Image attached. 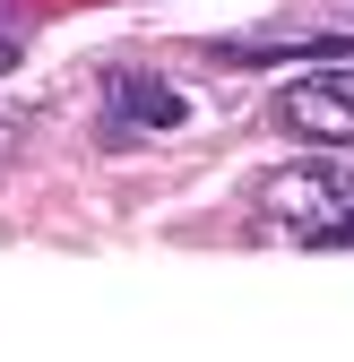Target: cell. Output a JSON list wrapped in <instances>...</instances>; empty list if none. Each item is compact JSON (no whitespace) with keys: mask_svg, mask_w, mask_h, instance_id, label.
I'll use <instances>...</instances> for the list:
<instances>
[{"mask_svg":"<svg viewBox=\"0 0 354 362\" xmlns=\"http://www.w3.org/2000/svg\"><path fill=\"white\" fill-rule=\"evenodd\" d=\"M346 207H354V173L337 156H294V164H277L268 181H259V216L294 224L302 242H312L320 224H337Z\"/></svg>","mask_w":354,"mask_h":362,"instance_id":"1","label":"cell"},{"mask_svg":"<svg viewBox=\"0 0 354 362\" xmlns=\"http://www.w3.org/2000/svg\"><path fill=\"white\" fill-rule=\"evenodd\" d=\"M277 121L294 139H320V147H354V69H320V78H294L277 95Z\"/></svg>","mask_w":354,"mask_h":362,"instance_id":"2","label":"cell"},{"mask_svg":"<svg viewBox=\"0 0 354 362\" xmlns=\"http://www.w3.org/2000/svg\"><path fill=\"white\" fill-rule=\"evenodd\" d=\"M9 69H18V43H9V35H0V78H9Z\"/></svg>","mask_w":354,"mask_h":362,"instance_id":"5","label":"cell"},{"mask_svg":"<svg viewBox=\"0 0 354 362\" xmlns=\"http://www.w3.org/2000/svg\"><path fill=\"white\" fill-rule=\"evenodd\" d=\"M113 104L139 121V129H182V121H190V95H173V86H156V78H139V69L113 78Z\"/></svg>","mask_w":354,"mask_h":362,"instance_id":"3","label":"cell"},{"mask_svg":"<svg viewBox=\"0 0 354 362\" xmlns=\"http://www.w3.org/2000/svg\"><path fill=\"white\" fill-rule=\"evenodd\" d=\"M312 242H320V250H354V207H346L337 224H320V233H312Z\"/></svg>","mask_w":354,"mask_h":362,"instance_id":"4","label":"cell"}]
</instances>
